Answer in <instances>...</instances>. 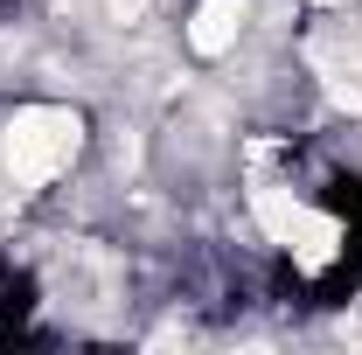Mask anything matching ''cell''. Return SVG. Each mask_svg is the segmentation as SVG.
Wrapping results in <instances>:
<instances>
[{
  "label": "cell",
  "instance_id": "cell-1",
  "mask_svg": "<svg viewBox=\"0 0 362 355\" xmlns=\"http://www.w3.org/2000/svg\"><path fill=\"white\" fill-rule=\"evenodd\" d=\"M77 153H84V119L63 112V105H21L7 119V175H14V188H49Z\"/></svg>",
  "mask_w": 362,
  "mask_h": 355
},
{
  "label": "cell",
  "instance_id": "cell-2",
  "mask_svg": "<svg viewBox=\"0 0 362 355\" xmlns=\"http://www.w3.org/2000/svg\"><path fill=\"white\" fill-rule=\"evenodd\" d=\"M237 21H244V0H202L195 21H188V49L195 56H223L237 42Z\"/></svg>",
  "mask_w": 362,
  "mask_h": 355
},
{
  "label": "cell",
  "instance_id": "cell-3",
  "mask_svg": "<svg viewBox=\"0 0 362 355\" xmlns=\"http://www.w3.org/2000/svg\"><path fill=\"white\" fill-rule=\"evenodd\" d=\"M334 244H341L334 216H314V209H300L293 237H286V251H293V265H300V272H320L327 258H334Z\"/></svg>",
  "mask_w": 362,
  "mask_h": 355
},
{
  "label": "cell",
  "instance_id": "cell-4",
  "mask_svg": "<svg viewBox=\"0 0 362 355\" xmlns=\"http://www.w3.org/2000/svg\"><path fill=\"white\" fill-rule=\"evenodd\" d=\"M251 209H258V223H265L272 244H286V237H293V223H300V202H293V195H279V188H258V195H251Z\"/></svg>",
  "mask_w": 362,
  "mask_h": 355
},
{
  "label": "cell",
  "instance_id": "cell-5",
  "mask_svg": "<svg viewBox=\"0 0 362 355\" xmlns=\"http://www.w3.org/2000/svg\"><path fill=\"white\" fill-rule=\"evenodd\" d=\"M146 7H153V0H112V21L133 28V21H146Z\"/></svg>",
  "mask_w": 362,
  "mask_h": 355
},
{
  "label": "cell",
  "instance_id": "cell-6",
  "mask_svg": "<svg viewBox=\"0 0 362 355\" xmlns=\"http://www.w3.org/2000/svg\"><path fill=\"white\" fill-rule=\"evenodd\" d=\"M341 334H349V342H362V313H356V320H341Z\"/></svg>",
  "mask_w": 362,
  "mask_h": 355
},
{
  "label": "cell",
  "instance_id": "cell-7",
  "mask_svg": "<svg viewBox=\"0 0 362 355\" xmlns=\"http://www.w3.org/2000/svg\"><path fill=\"white\" fill-rule=\"evenodd\" d=\"M320 7H341V0H320Z\"/></svg>",
  "mask_w": 362,
  "mask_h": 355
}]
</instances>
